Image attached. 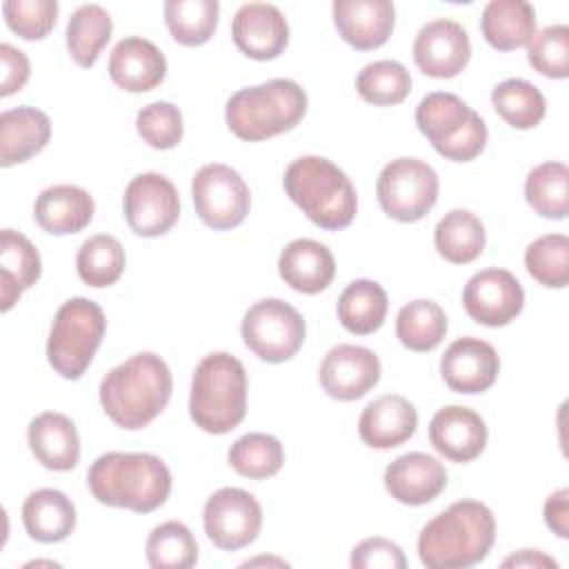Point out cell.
Returning <instances> with one entry per match:
<instances>
[{
    "label": "cell",
    "instance_id": "44dd1931",
    "mask_svg": "<svg viewBox=\"0 0 569 569\" xmlns=\"http://www.w3.org/2000/svg\"><path fill=\"white\" fill-rule=\"evenodd\" d=\"M331 11L340 38L358 51L382 47L396 24V9L389 0H336Z\"/></svg>",
    "mask_w": 569,
    "mask_h": 569
},
{
    "label": "cell",
    "instance_id": "8fae6325",
    "mask_svg": "<svg viewBox=\"0 0 569 569\" xmlns=\"http://www.w3.org/2000/svg\"><path fill=\"white\" fill-rule=\"evenodd\" d=\"M191 198L198 218L213 231H227L244 222L251 193L242 176L229 164L211 162L196 171Z\"/></svg>",
    "mask_w": 569,
    "mask_h": 569
},
{
    "label": "cell",
    "instance_id": "30bf717a",
    "mask_svg": "<svg viewBox=\"0 0 569 569\" xmlns=\"http://www.w3.org/2000/svg\"><path fill=\"white\" fill-rule=\"evenodd\" d=\"M240 331L253 356L276 365L300 351L307 327L296 307L278 298H264L247 309Z\"/></svg>",
    "mask_w": 569,
    "mask_h": 569
},
{
    "label": "cell",
    "instance_id": "ffe728a7",
    "mask_svg": "<svg viewBox=\"0 0 569 569\" xmlns=\"http://www.w3.org/2000/svg\"><path fill=\"white\" fill-rule=\"evenodd\" d=\"M433 449L451 462H471L487 447V425L469 407L449 405L433 413L429 422Z\"/></svg>",
    "mask_w": 569,
    "mask_h": 569
},
{
    "label": "cell",
    "instance_id": "ba28073f",
    "mask_svg": "<svg viewBox=\"0 0 569 569\" xmlns=\"http://www.w3.org/2000/svg\"><path fill=\"white\" fill-rule=\"evenodd\" d=\"M107 331V318L98 302L89 298L67 300L53 318L47 360L56 373L67 380H78L91 365Z\"/></svg>",
    "mask_w": 569,
    "mask_h": 569
},
{
    "label": "cell",
    "instance_id": "681fc988",
    "mask_svg": "<svg viewBox=\"0 0 569 569\" xmlns=\"http://www.w3.org/2000/svg\"><path fill=\"white\" fill-rule=\"evenodd\" d=\"M502 567H533V569H558V562L538 551V549H522L518 553H511L509 558L502 560Z\"/></svg>",
    "mask_w": 569,
    "mask_h": 569
},
{
    "label": "cell",
    "instance_id": "8992f818",
    "mask_svg": "<svg viewBox=\"0 0 569 569\" xmlns=\"http://www.w3.org/2000/svg\"><path fill=\"white\" fill-rule=\"evenodd\" d=\"M307 113L305 89L289 78H273L244 87L227 100L224 120L231 133L247 142H260L291 131Z\"/></svg>",
    "mask_w": 569,
    "mask_h": 569
},
{
    "label": "cell",
    "instance_id": "d6a6232c",
    "mask_svg": "<svg viewBox=\"0 0 569 569\" xmlns=\"http://www.w3.org/2000/svg\"><path fill=\"white\" fill-rule=\"evenodd\" d=\"M111 16L100 4L78 7L67 22V49L78 67H93L111 38Z\"/></svg>",
    "mask_w": 569,
    "mask_h": 569
},
{
    "label": "cell",
    "instance_id": "bcb514c9",
    "mask_svg": "<svg viewBox=\"0 0 569 569\" xmlns=\"http://www.w3.org/2000/svg\"><path fill=\"white\" fill-rule=\"evenodd\" d=\"M351 567L353 569H405L407 567V558L402 553V549L380 536L373 538H365L360 540L353 551H351Z\"/></svg>",
    "mask_w": 569,
    "mask_h": 569
},
{
    "label": "cell",
    "instance_id": "d590c367",
    "mask_svg": "<svg viewBox=\"0 0 569 569\" xmlns=\"http://www.w3.org/2000/svg\"><path fill=\"white\" fill-rule=\"evenodd\" d=\"M491 104L496 113L513 129H533L547 113L542 91L522 78H509L493 87Z\"/></svg>",
    "mask_w": 569,
    "mask_h": 569
},
{
    "label": "cell",
    "instance_id": "9c48e42d",
    "mask_svg": "<svg viewBox=\"0 0 569 569\" xmlns=\"http://www.w3.org/2000/svg\"><path fill=\"white\" fill-rule=\"evenodd\" d=\"M438 173L420 158L387 162L376 182L382 211L398 222L422 220L438 202Z\"/></svg>",
    "mask_w": 569,
    "mask_h": 569
},
{
    "label": "cell",
    "instance_id": "b9f144b4",
    "mask_svg": "<svg viewBox=\"0 0 569 569\" xmlns=\"http://www.w3.org/2000/svg\"><path fill=\"white\" fill-rule=\"evenodd\" d=\"M529 276L549 289H562L569 282V238L565 233H547L536 238L525 251Z\"/></svg>",
    "mask_w": 569,
    "mask_h": 569
},
{
    "label": "cell",
    "instance_id": "f6af8a7d",
    "mask_svg": "<svg viewBox=\"0 0 569 569\" xmlns=\"http://www.w3.org/2000/svg\"><path fill=\"white\" fill-rule=\"evenodd\" d=\"M7 27L22 40H42L56 27V0H7L2 4Z\"/></svg>",
    "mask_w": 569,
    "mask_h": 569
},
{
    "label": "cell",
    "instance_id": "8d00e7d4",
    "mask_svg": "<svg viewBox=\"0 0 569 569\" xmlns=\"http://www.w3.org/2000/svg\"><path fill=\"white\" fill-rule=\"evenodd\" d=\"M447 333V313L433 300H411L396 318V336L409 351H431Z\"/></svg>",
    "mask_w": 569,
    "mask_h": 569
},
{
    "label": "cell",
    "instance_id": "7bdbcfd3",
    "mask_svg": "<svg viewBox=\"0 0 569 569\" xmlns=\"http://www.w3.org/2000/svg\"><path fill=\"white\" fill-rule=\"evenodd\" d=\"M529 64L545 78L562 80L569 76V27L549 24L538 31L527 49Z\"/></svg>",
    "mask_w": 569,
    "mask_h": 569
},
{
    "label": "cell",
    "instance_id": "2e32d148",
    "mask_svg": "<svg viewBox=\"0 0 569 569\" xmlns=\"http://www.w3.org/2000/svg\"><path fill=\"white\" fill-rule=\"evenodd\" d=\"M471 58L467 29L449 18L427 22L413 40V60L425 76L453 78Z\"/></svg>",
    "mask_w": 569,
    "mask_h": 569
},
{
    "label": "cell",
    "instance_id": "d4e9b609",
    "mask_svg": "<svg viewBox=\"0 0 569 569\" xmlns=\"http://www.w3.org/2000/svg\"><path fill=\"white\" fill-rule=\"evenodd\" d=\"M93 198L76 184H53L40 191L33 204L38 227L51 236H69L82 231L93 220Z\"/></svg>",
    "mask_w": 569,
    "mask_h": 569
},
{
    "label": "cell",
    "instance_id": "603a6c76",
    "mask_svg": "<svg viewBox=\"0 0 569 569\" xmlns=\"http://www.w3.org/2000/svg\"><path fill=\"white\" fill-rule=\"evenodd\" d=\"M418 427L416 407L398 393L371 400L358 420V436L371 449H393L407 442Z\"/></svg>",
    "mask_w": 569,
    "mask_h": 569
},
{
    "label": "cell",
    "instance_id": "f907efd6",
    "mask_svg": "<svg viewBox=\"0 0 569 569\" xmlns=\"http://www.w3.org/2000/svg\"><path fill=\"white\" fill-rule=\"evenodd\" d=\"M260 562H276V565H287L284 560H278V558H256V560H249L244 565H260Z\"/></svg>",
    "mask_w": 569,
    "mask_h": 569
},
{
    "label": "cell",
    "instance_id": "484cf974",
    "mask_svg": "<svg viewBox=\"0 0 569 569\" xmlns=\"http://www.w3.org/2000/svg\"><path fill=\"white\" fill-rule=\"evenodd\" d=\"M27 440L36 460L51 471H71L80 460V438L64 413H38L29 422Z\"/></svg>",
    "mask_w": 569,
    "mask_h": 569
},
{
    "label": "cell",
    "instance_id": "f35d334b",
    "mask_svg": "<svg viewBox=\"0 0 569 569\" xmlns=\"http://www.w3.org/2000/svg\"><path fill=\"white\" fill-rule=\"evenodd\" d=\"M227 458L236 473L249 480H267L282 469L284 449L276 436L251 431L229 447Z\"/></svg>",
    "mask_w": 569,
    "mask_h": 569
},
{
    "label": "cell",
    "instance_id": "1f68e13d",
    "mask_svg": "<svg viewBox=\"0 0 569 569\" xmlns=\"http://www.w3.org/2000/svg\"><path fill=\"white\" fill-rule=\"evenodd\" d=\"M438 253L453 264L473 262L487 244L482 220L467 209H451L440 218L433 231Z\"/></svg>",
    "mask_w": 569,
    "mask_h": 569
},
{
    "label": "cell",
    "instance_id": "60d3db41",
    "mask_svg": "<svg viewBox=\"0 0 569 569\" xmlns=\"http://www.w3.org/2000/svg\"><path fill=\"white\" fill-rule=\"evenodd\" d=\"M356 91L365 102L376 107L400 104L411 91V76L398 60H376L360 69Z\"/></svg>",
    "mask_w": 569,
    "mask_h": 569
},
{
    "label": "cell",
    "instance_id": "836d02e7",
    "mask_svg": "<svg viewBox=\"0 0 569 569\" xmlns=\"http://www.w3.org/2000/svg\"><path fill=\"white\" fill-rule=\"evenodd\" d=\"M171 38L184 47H200L211 40L218 27V0H167L162 7Z\"/></svg>",
    "mask_w": 569,
    "mask_h": 569
},
{
    "label": "cell",
    "instance_id": "e0dca14e",
    "mask_svg": "<svg viewBox=\"0 0 569 569\" xmlns=\"http://www.w3.org/2000/svg\"><path fill=\"white\" fill-rule=\"evenodd\" d=\"M498 371V351L489 342L473 336L458 338L440 358V376L456 393L473 396L487 391L496 382Z\"/></svg>",
    "mask_w": 569,
    "mask_h": 569
},
{
    "label": "cell",
    "instance_id": "d6986e66",
    "mask_svg": "<svg viewBox=\"0 0 569 569\" xmlns=\"http://www.w3.org/2000/svg\"><path fill=\"white\" fill-rule=\"evenodd\" d=\"M447 487L445 465L422 451L398 456L385 469L387 493L409 507H420L436 500Z\"/></svg>",
    "mask_w": 569,
    "mask_h": 569
},
{
    "label": "cell",
    "instance_id": "c3c4849f",
    "mask_svg": "<svg viewBox=\"0 0 569 569\" xmlns=\"http://www.w3.org/2000/svg\"><path fill=\"white\" fill-rule=\"evenodd\" d=\"M545 522L558 538H569V489L553 491L545 502Z\"/></svg>",
    "mask_w": 569,
    "mask_h": 569
},
{
    "label": "cell",
    "instance_id": "7402d4cb",
    "mask_svg": "<svg viewBox=\"0 0 569 569\" xmlns=\"http://www.w3.org/2000/svg\"><path fill=\"white\" fill-rule=\"evenodd\" d=\"M109 76L129 93H147L164 80L167 60L151 40L140 36L122 38L111 49Z\"/></svg>",
    "mask_w": 569,
    "mask_h": 569
},
{
    "label": "cell",
    "instance_id": "4316f807",
    "mask_svg": "<svg viewBox=\"0 0 569 569\" xmlns=\"http://www.w3.org/2000/svg\"><path fill=\"white\" fill-rule=\"evenodd\" d=\"M51 138V120L36 107H16L0 113V164L13 167L40 153Z\"/></svg>",
    "mask_w": 569,
    "mask_h": 569
},
{
    "label": "cell",
    "instance_id": "cb8c5ba5",
    "mask_svg": "<svg viewBox=\"0 0 569 569\" xmlns=\"http://www.w3.org/2000/svg\"><path fill=\"white\" fill-rule=\"evenodd\" d=\"M278 273L291 289L313 296L331 284L336 260L327 244L311 238H296L280 251Z\"/></svg>",
    "mask_w": 569,
    "mask_h": 569
},
{
    "label": "cell",
    "instance_id": "4dcf8cb0",
    "mask_svg": "<svg viewBox=\"0 0 569 569\" xmlns=\"http://www.w3.org/2000/svg\"><path fill=\"white\" fill-rule=\"evenodd\" d=\"M387 309L389 300L385 287L367 278L349 282L336 307L340 325L356 336H369L378 331L387 318Z\"/></svg>",
    "mask_w": 569,
    "mask_h": 569
},
{
    "label": "cell",
    "instance_id": "ee69618b",
    "mask_svg": "<svg viewBox=\"0 0 569 569\" xmlns=\"http://www.w3.org/2000/svg\"><path fill=\"white\" fill-rule=\"evenodd\" d=\"M136 129L140 138L153 149H173L182 140L184 124L182 113L173 102L158 100L142 107L136 116Z\"/></svg>",
    "mask_w": 569,
    "mask_h": 569
},
{
    "label": "cell",
    "instance_id": "5bb4252c",
    "mask_svg": "<svg viewBox=\"0 0 569 569\" xmlns=\"http://www.w3.org/2000/svg\"><path fill=\"white\" fill-rule=\"evenodd\" d=\"M462 305L471 320L485 327L509 325L525 307V291L507 269H482L473 273L462 291Z\"/></svg>",
    "mask_w": 569,
    "mask_h": 569
},
{
    "label": "cell",
    "instance_id": "9a60e30c",
    "mask_svg": "<svg viewBox=\"0 0 569 569\" xmlns=\"http://www.w3.org/2000/svg\"><path fill=\"white\" fill-rule=\"evenodd\" d=\"M378 356L360 345H336L327 351L318 380L327 396L340 402H351L367 396L380 380Z\"/></svg>",
    "mask_w": 569,
    "mask_h": 569
},
{
    "label": "cell",
    "instance_id": "6da1fadb",
    "mask_svg": "<svg viewBox=\"0 0 569 569\" xmlns=\"http://www.w3.org/2000/svg\"><path fill=\"white\" fill-rule=\"evenodd\" d=\"M496 540V518L485 502L458 500L418 536V558L429 569H467L482 562Z\"/></svg>",
    "mask_w": 569,
    "mask_h": 569
},
{
    "label": "cell",
    "instance_id": "5b68a950",
    "mask_svg": "<svg viewBox=\"0 0 569 569\" xmlns=\"http://www.w3.org/2000/svg\"><path fill=\"white\" fill-rule=\"evenodd\" d=\"M247 413V371L242 362L227 353L204 356L191 378L189 416L207 433H229Z\"/></svg>",
    "mask_w": 569,
    "mask_h": 569
},
{
    "label": "cell",
    "instance_id": "3957f363",
    "mask_svg": "<svg viewBox=\"0 0 569 569\" xmlns=\"http://www.w3.org/2000/svg\"><path fill=\"white\" fill-rule=\"evenodd\" d=\"M171 387L173 378L167 362L151 351H140L102 378L100 405L111 422L138 431L162 413Z\"/></svg>",
    "mask_w": 569,
    "mask_h": 569
},
{
    "label": "cell",
    "instance_id": "ab89813d",
    "mask_svg": "<svg viewBox=\"0 0 569 569\" xmlns=\"http://www.w3.org/2000/svg\"><path fill=\"white\" fill-rule=\"evenodd\" d=\"M147 562L153 569H189L198 562V542L184 522L158 525L144 545Z\"/></svg>",
    "mask_w": 569,
    "mask_h": 569
},
{
    "label": "cell",
    "instance_id": "4fadbf2b",
    "mask_svg": "<svg viewBox=\"0 0 569 569\" xmlns=\"http://www.w3.org/2000/svg\"><path fill=\"white\" fill-rule=\"evenodd\" d=\"M122 209L133 233L156 238L178 222L180 196L167 176L149 171L131 178L122 196Z\"/></svg>",
    "mask_w": 569,
    "mask_h": 569
},
{
    "label": "cell",
    "instance_id": "7dc6e473",
    "mask_svg": "<svg viewBox=\"0 0 569 569\" xmlns=\"http://www.w3.org/2000/svg\"><path fill=\"white\" fill-rule=\"evenodd\" d=\"M0 67H2V76H0V96L7 98L16 91H20L31 73L29 67V58L24 56V51L16 49L9 42L0 44Z\"/></svg>",
    "mask_w": 569,
    "mask_h": 569
},
{
    "label": "cell",
    "instance_id": "52a82bcc",
    "mask_svg": "<svg viewBox=\"0 0 569 569\" xmlns=\"http://www.w3.org/2000/svg\"><path fill=\"white\" fill-rule=\"evenodd\" d=\"M416 124L431 147L447 160L469 162L487 144L485 120L456 93H427L416 107Z\"/></svg>",
    "mask_w": 569,
    "mask_h": 569
},
{
    "label": "cell",
    "instance_id": "7c38bea8",
    "mask_svg": "<svg viewBox=\"0 0 569 569\" xmlns=\"http://www.w3.org/2000/svg\"><path fill=\"white\" fill-rule=\"evenodd\" d=\"M207 538L222 551H238L251 545L262 529V507L253 493L240 487L213 491L202 509Z\"/></svg>",
    "mask_w": 569,
    "mask_h": 569
},
{
    "label": "cell",
    "instance_id": "e575fe53",
    "mask_svg": "<svg viewBox=\"0 0 569 569\" xmlns=\"http://www.w3.org/2000/svg\"><path fill=\"white\" fill-rule=\"evenodd\" d=\"M525 198L529 207L547 218L562 220L569 213V169L565 162H542L533 167L525 180Z\"/></svg>",
    "mask_w": 569,
    "mask_h": 569
},
{
    "label": "cell",
    "instance_id": "277c9868",
    "mask_svg": "<svg viewBox=\"0 0 569 569\" xmlns=\"http://www.w3.org/2000/svg\"><path fill=\"white\" fill-rule=\"evenodd\" d=\"M282 187L291 202L320 229L338 231L356 218L358 198L349 176L322 156L293 160L284 171Z\"/></svg>",
    "mask_w": 569,
    "mask_h": 569
},
{
    "label": "cell",
    "instance_id": "74e56055",
    "mask_svg": "<svg viewBox=\"0 0 569 569\" xmlns=\"http://www.w3.org/2000/svg\"><path fill=\"white\" fill-rule=\"evenodd\" d=\"M124 249L109 233H96L87 238L76 256V269L84 284L93 289L111 287L120 280L124 271Z\"/></svg>",
    "mask_w": 569,
    "mask_h": 569
},
{
    "label": "cell",
    "instance_id": "83f0119b",
    "mask_svg": "<svg viewBox=\"0 0 569 569\" xmlns=\"http://www.w3.org/2000/svg\"><path fill=\"white\" fill-rule=\"evenodd\" d=\"M42 273L40 253L33 242L13 229L0 233V311L7 313Z\"/></svg>",
    "mask_w": 569,
    "mask_h": 569
},
{
    "label": "cell",
    "instance_id": "f1b7e54d",
    "mask_svg": "<svg viewBox=\"0 0 569 569\" xmlns=\"http://www.w3.org/2000/svg\"><path fill=\"white\" fill-rule=\"evenodd\" d=\"M22 525L36 542H60L76 529V507L58 489H36L22 502Z\"/></svg>",
    "mask_w": 569,
    "mask_h": 569
},
{
    "label": "cell",
    "instance_id": "ac0fdd59",
    "mask_svg": "<svg viewBox=\"0 0 569 569\" xmlns=\"http://www.w3.org/2000/svg\"><path fill=\"white\" fill-rule=\"evenodd\" d=\"M231 38L247 58L273 60L289 44V24L278 7L247 2L231 20Z\"/></svg>",
    "mask_w": 569,
    "mask_h": 569
},
{
    "label": "cell",
    "instance_id": "7a4b0ae2",
    "mask_svg": "<svg viewBox=\"0 0 569 569\" xmlns=\"http://www.w3.org/2000/svg\"><path fill=\"white\" fill-rule=\"evenodd\" d=\"M87 485L100 505L151 513L171 493V471L153 453L109 451L93 460Z\"/></svg>",
    "mask_w": 569,
    "mask_h": 569
},
{
    "label": "cell",
    "instance_id": "f546056e",
    "mask_svg": "<svg viewBox=\"0 0 569 569\" xmlns=\"http://www.w3.org/2000/svg\"><path fill=\"white\" fill-rule=\"evenodd\" d=\"M480 31L498 51L520 49L536 36V11L527 0H491L482 9Z\"/></svg>",
    "mask_w": 569,
    "mask_h": 569
}]
</instances>
